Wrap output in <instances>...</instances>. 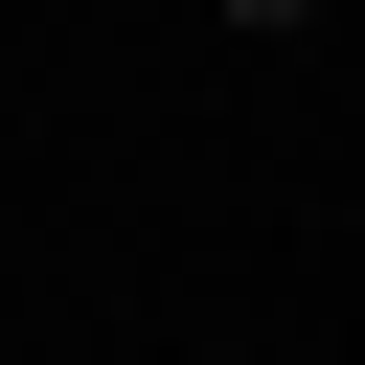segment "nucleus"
Returning <instances> with one entry per match:
<instances>
[{
  "label": "nucleus",
  "instance_id": "obj_1",
  "mask_svg": "<svg viewBox=\"0 0 365 365\" xmlns=\"http://www.w3.org/2000/svg\"><path fill=\"white\" fill-rule=\"evenodd\" d=\"M228 23H297V0H228Z\"/></svg>",
  "mask_w": 365,
  "mask_h": 365
}]
</instances>
